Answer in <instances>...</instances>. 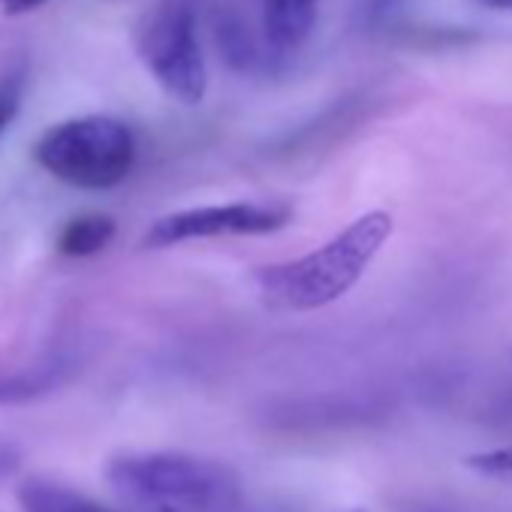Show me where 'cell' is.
Listing matches in <instances>:
<instances>
[{
	"mask_svg": "<svg viewBox=\"0 0 512 512\" xmlns=\"http://www.w3.org/2000/svg\"><path fill=\"white\" fill-rule=\"evenodd\" d=\"M392 232V214L368 211L299 260L260 266L253 272V287L272 311L308 314L329 308L365 278L368 266L392 238Z\"/></svg>",
	"mask_w": 512,
	"mask_h": 512,
	"instance_id": "obj_1",
	"label": "cell"
},
{
	"mask_svg": "<svg viewBox=\"0 0 512 512\" xmlns=\"http://www.w3.org/2000/svg\"><path fill=\"white\" fill-rule=\"evenodd\" d=\"M109 488L136 512H241L238 473L187 452H124L106 461Z\"/></svg>",
	"mask_w": 512,
	"mask_h": 512,
	"instance_id": "obj_2",
	"label": "cell"
},
{
	"mask_svg": "<svg viewBox=\"0 0 512 512\" xmlns=\"http://www.w3.org/2000/svg\"><path fill=\"white\" fill-rule=\"evenodd\" d=\"M34 157L52 178L70 187L112 190L136 163V136L109 115L73 118L46 130Z\"/></svg>",
	"mask_w": 512,
	"mask_h": 512,
	"instance_id": "obj_3",
	"label": "cell"
},
{
	"mask_svg": "<svg viewBox=\"0 0 512 512\" xmlns=\"http://www.w3.org/2000/svg\"><path fill=\"white\" fill-rule=\"evenodd\" d=\"M136 52L172 100L184 106L202 103L208 70L190 0H160L154 10H148L136 28Z\"/></svg>",
	"mask_w": 512,
	"mask_h": 512,
	"instance_id": "obj_4",
	"label": "cell"
},
{
	"mask_svg": "<svg viewBox=\"0 0 512 512\" xmlns=\"http://www.w3.org/2000/svg\"><path fill=\"white\" fill-rule=\"evenodd\" d=\"M293 220L290 205L278 202H226V205H199L172 211L151 223L142 235L145 250H163L199 238L223 235H269L284 229Z\"/></svg>",
	"mask_w": 512,
	"mask_h": 512,
	"instance_id": "obj_5",
	"label": "cell"
},
{
	"mask_svg": "<svg viewBox=\"0 0 512 512\" xmlns=\"http://www.w3.org/2000/svg\"><path fill=\"white\" fill-rule=\"evenodd\" d=\"M73 371V362L64 356H52L16 371H0V404H31L37 398H46L49 392L61 389Z\"/></svg>",
	"mask_w": 512,
	"mask_h": 512,
	"instance_id": "obj_6",
	"label": "cell"
},
{
	"mask_svg": "<svg viewBox=\"0 0 512 512\" xmlns=\"http://www.w3.org/2000/svg\"><path fill=\"white\" fill-rule=\"evenodd\" d=\"M266 40L275 52L299 49L314 28L317 19V0H266Z\"/></svg>",
	"mask_w": 512,
	"mask_h": 512,
	"instance_id": "obj_7",
	"label": "cell"
},
{
	"mask_svg": "<svg viewBox=\"0 0 512 512\" xmlns=\"http://www.w3.org/2000/svg\"><path fill=\"white\" fill-rule=\"evenodd\" d=\"M22 512H118L64 482H52L43 476L25 479L16 491Z\"/></svg>",
	"mask_w": 512,
	"mask_h": 512,
	"instance_id": "obj_8",
	"label": "cell"
},
{
	"mask_svg": "<svg viewBox=\"0 0 512 512\" xmlns=\"http://www.w3.org/2000/svg\"><path fill=\"white\" fill-rule=\"evenodd\" d=\"M118 226H115V217L109 214H82V217H73L61 235H58V250L64 256H94L100 253L103 247L112 244Z\"/></svg>",
	"mask_w": 512,
	"mask_h": 512,
	"instance_id": "obj_9",
	"label": "cell"
},
{
	"mask_svg": "<svg viewBox=\"0 0 512 512\" xmlns=\"http://www.w3.org/2000/svg\"><path fill=\"white\" fill-rule=\"evenodd\" d=\"M464 464L488 479L497 482H509L512 485V446H497V449H485V452H473L464 458Z\"/></svg>",
	"mask_w": 512,
	"mask_h": 512,
	"instance_id": "obj_10",
	"label": "cell"
},
{
	"mask_svg": "<svg viewBox=\"0 0 512 512\" xmlns=\"http://www.w3.org/2000/svg\"><path fill=\"white\" fill-rule=\"evenodd\" d=\"M22 91H25V73H7L0 79V133L10 127V121L19 115L22 106Z\"/></svg>",
	"mask_w": 512,
	"mask_h": 512,
	"instance_id": "obj_11",
	"label": "cell"
},
{
	"mask_svg": "<svg viewBox=\"0 0 512 512\" xmlns=\"http://www.w3.org/2000/svg\"><path fill=\"white\" fill-rule=\"evenodd\" d=\"M22 464V452L19 446L7 443V440H0V479H10Z\"/></svg>",
	"mask_w": 512,
	"mask_h": 512,
	"instance_id": "obj_12",
	"label": "cell"
},
{
	"mask_svg": "<svg viewBox=\"0 0 512 512\" xmlns=\"http://www.w3.org/2000/svg\"><path fill=\"white\" fill-rule=\"evenodd\" d=\"M0 4H4V13H7V16H25V13H31V10L43 7L46 0H0Z\"/></svg>",
	"mask_w": 512,
	"mask_h": 512,
	"instance_id": "obj_13",
	"label": "cell"
},
{
	"mask_svg": "<svg viewBox=\"0 0 512 512\" xmlns=\"http://www.w3.org/2000/svg\"><path fill=\"white\" fill-rule=\"evenodd\" d=\"M488 10H500V13H509L512 10V0H479Z\"/></svg>",
	"mask_w": 512,
	"mask_h": 512,
	"instance_id": "obj_14",
	"label": "cell"
},
{
	"mask_svg": "<svg viewBox=\"0 0 512 512\" xmlns=\"http://www.w3.org/2000/svg\"><path fill=\"white\" fill-rule=\"evenodd\" d=\"M341 512H368V509H362V506H353V509H341Z\"/></svg>",
	"mask_w": 512,
	"mask_h": 512,
	"instance_id": "obj_15",
	"label": "cell"
}]
</instances>
